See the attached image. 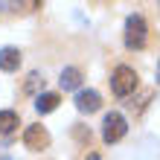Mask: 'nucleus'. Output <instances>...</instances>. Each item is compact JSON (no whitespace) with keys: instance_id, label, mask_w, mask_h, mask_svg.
Listing matches in <instances>:
<instances>
[{"instance_id":"f257e3e1","label":"nucleus","mask_w":160,"mask_h":160,"mask_svg":"<svg viewBox=\"0 0 160 160\" xmlns=\"http://www.w3.org/2000/svg\"><path fill=\"white\" fill-rule=\"evenodd\" d=\"M137 84H140V76L128 64H119V67L111 73V90H114L117 96H131V93L137 90Z\"/></svg>"},{"instance_id":"f03ea898","label":"nucleus","mask_w":160,"mask_h":160,"mask_svg":"<svg viewBox=\"0 0 160 160\" xmlns=\"http://www.w3.org/2000/svg\"><path fill=\"white\" fill-rule=\"evenodd\" d=\"M128 131V119L119 114V111H111V114H105V119H102V140L111 146V143H119L122 137H125Z\"/></svg>"},{"instance_id":"7ed1b4c3","label":"nucleus","mask_w":160,"mask_h":160,"mask_svg":"<svg viewBox=\"0 0 160 160\" xmlns=\"http://www.w3.org/2000/svg\"><path fill=\"white\" fill-rule=\"evenodd\" d=\"M146 35H148V26L143 21V15H128V21H125V47L128 50H143Z\"/></svg>"},{"instance_id":"20e7f679","label":"nucleus","mask_w":160,"mask_h":160,"mask_svg":"<svg viewBox=\"0 0 160 160\" xmlns=\"http://www.w3.org/2000/svg\"><path fill=\"white\" fill-rule=\"evenodd\" d=\"M23 146L26 148H47L50 146V134L44 125H29L23 131Z\"/></svg>"},{"instance_id":"39448f33","label":"nucleus","mask_w":160,"mask_h":160,"mask_svg":"<svg viewBox=\"0 0 160 160\" xmlns=\"http://www.w3.org/2000/svg\"><path fill=\"white\" fill-rule=\"evenodd\" d=\"M76 108L82 111V114H93V111L102 108V96L96 90H79L76 93Z\"/></svg>"},{"instance_id":"423d86ee","label":"nucleus","mask_w":160,"mask_h":160,"mask_svg":"<svg viewBox=\"0 0 160 160\" xmlns=\"http://www.w3.org/2000/svg\"><path fill=\"white\" fill-rule=\"evenodd\" d=\"M18 67H21V50L18 47H3L0 50V70L15 73Z\"/></svg>"},{"instance_id":"0eeeda50","label":"nucleus","mask_w":160,"mask_h":160,"mask_svg":"<svg viewBox=\"0 0 160 160\" xmlns=\"http://www.w3.org/2000/svg\"><path fill=\"white\" fill-rule=\"evenodd\" d=\"M58 84H61L64 90H76L79 84H82V70H79V67H64Z\"/></svg>"},{"instance_id":"6e6552de","label":"nucleus","mask_w":160,"mask_h":160,"mask_svg":"<svg viewBox=\"0 0 160 160\" xmlns=\"http://www.w3.org/2000/svg\"><path fill=\"white\" fill-rule=\"evenodd\" d=\"M58 102H61L58 93H38V99H35V111H38V114H50V111L58 108Z\"/></svg>"},{"instance_id":"1a4fd4ad","label":"nucleus","mask_w":160,"mask_h":160,"mask_svg":"<svg viewBox=\"0 0 160 160\" xmlns=\"http://www.w3.org/2000/svg\"><path fill=\"white\" fill-rule=\"evenodd\" d=\"M18 114L15 111H0V134H12V131L18 128Z\"/></svg>"},{"instance_id":"9d476101","label":"nucleus","mask_w":160,"mask_h":160,"mask_svg":"<svg viewBox=\"0 0 160 160\" xmlns=\"http://www.w3.org/2000/svg\"><path fill=\"white\" fill-rule=\"evenodd\" d=\"M38 88H44V76H41V73H29V79H26L23 90H26V93H35Z\"/></svg>"},{"instance_id":"9b49d317","label":"nucleus","mask_w":160,"mask_h":160,"mask_svg":"<svg viewBox=\"0 0 160 160\" xmlns=\"http://www.w3.org/2000/svg\"><path fill=\"white\" fill-rule=\"evenodd\" d=\"M154 79H157V84H160V61H157V73H154Z\"/></svg>"},{"instance_id":"f8f14e48","label":"nucleus","mask_w":160,"mask_h":160,"mask_svg":"<svg viewBox=\"0 0 160 160\" xmlns=\"http://www.w3.org/2000/svg\"><path fill=\"white\" fill-rule=\"evenodd\" d=\"M0 160H9V157H0Z\"/></svg>"}]
</instances>
